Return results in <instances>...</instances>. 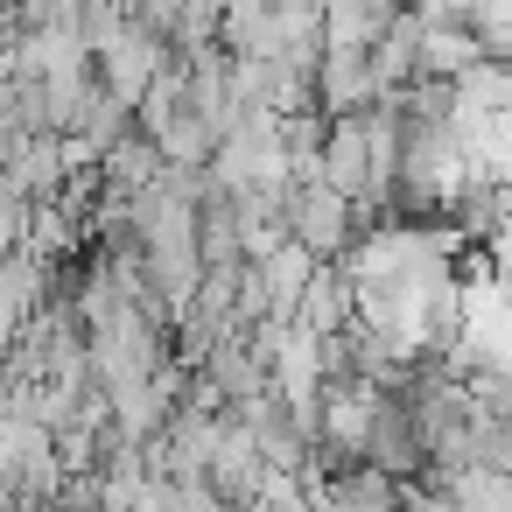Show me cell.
Listing matches in <instances>:
<instances>
[{"mask_svg": "<svg viewBox=\"0 0 512 512\" xmlns=\"http://www.w3.org/2000/svg\"><path fill=\"white\" fill-rule=\"evenodd\" d=\"M358 232H365V218H358L337 190H323V183H295V190L281 197V239L302 246L316 267H337V260L358 246Z\"/></svg>", "mask_w": 512, "mask_h": 512, "instance_id": "1", "label": "cell"}, {"mask_svg": "<svg viewBox=\"0 0 512 512\" xmlns=\"http://www.w3.org/2000/svg\"><path fill=\"white\" fill-rule=\"evenodd\" d=\"M323 57V15L316 0H267V29H260V50L253 64H288V71H316Z\"/></svg>", "mask_w": 512, "mask_h": 512, "instance_id": "2", "label": "cell"}, {"mask_svg": "<svg viewBox=\"0 0 512 512\" xmlns=\"http://www.w3.org/2000/svg\"><path fill=\"white\" fill-rule=\"evenodd\" d=\"M309 99L323 120H344V113H365L379 106V85H372V57L365 50H323L316 71H309Z\"/></svg>", "mask_w": 512, "mask_h": 512, "instance_id": "3", "label": "cell"}, {"mask_svg": "<svg viewBox=\"0 0 512 512\" xmlns=\"http://www.w3.org/2000/svg\"><path fill=\"white\" fill-rule=\"evenodd\" d=\"M309 512H400V484L372 463H344L309 484Z\"/></svg>", "mask_w": 512, "mask_h": 512, "instance_id": "4", "label": "cell"}, {"mask_svg": "<svg viewBox=\"0 0 512 512\" xmlns=\"http://www.w3.org/2000/svg\"><path fill=\"white\" fill-rule=\"evenodd\" d=\"M295 323L309 337H344L351 330V274L344 267H316L309 288H302V302H295Z\"/></svg>", "mask_w": 512, "mask_h": 512, "instance_id": "5", "label": "cell"}, {"mask_svg": "<svg viewBox=\"0 0 512 512\" xmlns=\"http://www.w3.org/2000/svg\"><path fill=\"white\" fill-rule=\"evenodd\" d=\"M428 491H442L449 512H512V477L498 470H449V477H428Z\"/></svg>", "mask_w": 512, "mask_h": 512, "instance_id": "6", "label": "cell"}, {"mask_svg": "<svg viewBox=\"0 0 512 512\" xmlns=\"http://www.w3.org/2000/svg\"><path fill=\"white\" fill-rule=\"evenodd\" d=\"M71 134H78V141H85V148H92V155H106V148H113V141H127V134H134V113H127V106H120V99H106V92H92V99H85V113H78V127H71Z\"/></svg>", "mask_w": 512, "mask_h": 512, "instance_id": "7", "label": "cell"}, {"mask_svg": "<svg viewBox=\"0 0 512 512\" xmlns=\"http://www.w3.org/2000/svg\"><path fill=\"white\" fill-rule=\"evenodd\" d=\"M253 512H309V484H302V477H274V470H267V484H260Z\"/></svg>", "mask_w": 512, "mask_h": 512, "instance_id": "8", "label": "cell"}, {"mask_svg": "<svg viewBox=\"0 0 512 512\" xmlns=\"http://www.w3.org/2000/svg\"><path fill=\"white\" fill-rule=\"evenodd\" d=\"M0 512H29V505H15V498H0Z\"/></svg>", "mask_w": 512, "mask_h": 512, "instance_id": "9", "label": "cell"}]
</instances>
